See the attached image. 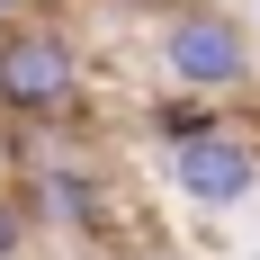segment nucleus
Here are the masks:
<instances>
[{
    "instance_id": "f257e3e1",
    "label": "nucleus",
    "mask_w": 260,
    "mask_h": 260,
    "mask_svg": "<svg viewBox=\"0 0 260 260\" xmlns=\"http://www.w3.org/2000/svg\"><path fill=\"white\" fill-rule=\"evenodd\" d=\"M81 90V45H72V27H54V18H9L0 27V108L9 117H63Z\"/></svg>"
},
{
    "instance_id": "f03ea898",
    "label": "nucleus",
    "mask_w": 260,
    "mask_h": 260,
    "mask_svg": "<svg viewBox=\"0 0 260 260\" xmlns=\"http://www.w3.org/2000/svg\"><path fill=\"white\" fill-rule=\"evenodd\" d=\"M161 72L171 90H198V99H224L251 81V36H242L234 9H207V0H188L161 18Z\"/></svg>"
},
{
    "instance_id": "7ed1b4c3",
    "label": "nucleus",
    "mask_w": 260,
    "mask_h": 260,
    "mask_svg": "<svg viewBox=\"0 0 260 260\" xmlns=\"http://www.w3.org/2000/svg\"><path fill=\"white\" fill-rule=\"evenodd\" d=\"M171 188H180L188 207H242L260 188V144H242L224 126L188 135V144H171Z\"/></svg>"
},
{
    "instance_id": "20e7f679",
    "label": "nucleus",
    "mask_w": 260,
    "mask_h": 260,
    "mask_svg": "<svg viewBox=\"0 0 260 260\" xmlns=\"http://www.w3.org/2000/svg\"><path fill=\"white\" fill-rule=\"evenodd\" d=\"M36 188H45L36 207H45L54 224H108V198H99V180H90V171H72V161H45V171H36Z\"/></svg>"
},
{
    "instance_id": "39448f33",
    "label": "nucleus",
    "mask_w": 260,
    "mask_h": 260,
    "mask_svg": "<svg viewBox=\"0 0 260 260\" xmlns=\"http://www.w3.org/2000/svg\"><path fill=\"white\" fill-rule=\"evenodd\" d=\"M207 126H224V117H215V99H198V90H171V99L153 108V135H161V144H188V135H207Z\"/></svg>"
},
{
    "instance_id": "423d86ee",
    "label": "nucleus",
    "mask_w": 260,
    "mask_h": 260,
    "mask_svg": "<svg viewBox=\"0 0 260 260\" xmlns=\"http://www.w3.org/2000/svg\"><path fill=\"white\" fill-rule=\"evenodd\" d=\"M18 251H27V207L0 198V260H18Z\"/></svg>"
},
{
    "instance_id": "0eeeda50",
    "label": "nucleus",
    "mask_w": 260,
    "mask_h": 260,
    "mask_svg": "<svg viewBox=\"0 0 260 260\" xmlns=\"http://www.w3.org/2000/svg\"><path fill=\"white\" fill-rule=\"evenodd\" d=\"M18 9H27V0H0V27H9V18H18Z\"/></svg>"
},
{
    "instance_id": "6e6552de",
    "label": "nucleus",
    "mask_w": 260,
    "mask_h": 260,
    "mask_svg": "<svg viewBox=\"0 0 260 260\" xmlns=\"http://www.w3.org/2000/svg\"><path fill=\"white\" fill-rule=\"evenodd\" d=\"M144 260H180V251H144Z\"/></svg>"
}]
</instances>
